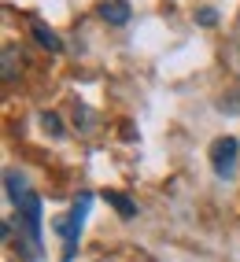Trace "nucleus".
Here are the masks:
<instances>
[{"mask_svg":"<svg viewBox=\"0 0 240 262\" xmlns=\"http://www.w3.org/2000/svg\"><path fill=\"white\" fill-rule=\"evenodd\" d=\"M89 207H93V196H89V192H81L78 203L71 207V214L56 222V233L63 236V258H67V262H71V255H74V248H78V236H81V225H85Z\"/></svg>","mask_w":240,"mask_h":262,"instance_id":"nucleus-1","label":"nucleus"},{"mask_svg":"<svg viewBox=\"0 0 240 262\" xmlns=\"http://www.w3.org/2000/svg\"><path fill=\"white\" fill-rule=\"evenodd\" d=\"M236 151H240L236 137H218V141L211 144V166H214L218 178H229V173L236 170Z\"/></svg>","mask_w":240,"mask_h":262,"instance_id":"nucleus-2","label":"nucleus"},{"mask_svg":"<svg viewBox=\"0 0 240 262\" xmlns=\"http://www.w3.org/2000/svg\"><path fill=\"white\" fill-rule=\"evenodd\" d=\"M100 19H107L115 26H126L129 23V0H104L100 4Z\"/></svg>","mask_w":240,"mask_h":262,"instance_id":"nucleus-3","label":"nucleus"},{"mask_svg":"<svg viewBox=\"0 0 240 262\" xmlns=\"http://www.w3.org/2000/svg\"><path fill=\"white\" fill-rule=\"evenodd\" d=\"M30 33L37 37V45H41V48H48V52H59V37H56V30H48L45 23H37V19H33V23H30Z\"/></svg>","mask_w":240,"mask_h":262,"instance_id":"nucleus-4","label":"nucleus"},{"mask_svg":"<svg viewBox=\"0 0 240 262\" xmlns=\"http://www.w3.org/2000/svg\"><path fill=\"white\" fill-rule=\"evenodd\" d=\"M107 203H115L118 211H122V218H133V214H137V207H133L126 196H118V192H107Z\"/></svg>","mask_w":240,"mask_h":262,"instance_id":"nucleus-5","label":"nucleus"}]
</instances>
